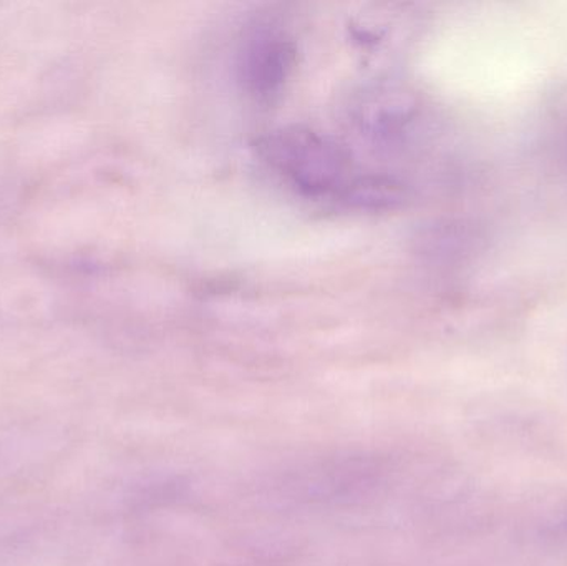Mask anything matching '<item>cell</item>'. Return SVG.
I'll list each match as a JSON object with an SVG mask.
<instances>
[{"label":"cell","instance_id":"1","mask_svg":"<svg viewBox=\"0 0 567 566\" xmlns=\"http://www.w3.org/2000/svg\"><path fill=\"white\" fill-rule=\"evenodd\" d=\"M261 153L279 175L307 195L385 202L383 188L389 185L363 178L343 148L319 133L281 130L262 140Z\"/></svg>","mask_w":567,"mask_h":566},{"label":"cell","instance_id":"2","mask_svg":"<svg viewBox=\"0 0 567 566\" xmlns=\"http://www.w3.org/2000/svg\"><path fill=\"white\" fill-rule=\"evenodd\" d=\"M293 63L289 33L272 20H262L243 42L239 73L256 99L269 100L281 92Z\"/></svg>","mask_w":567,"mask_h":566}]
</instances>
